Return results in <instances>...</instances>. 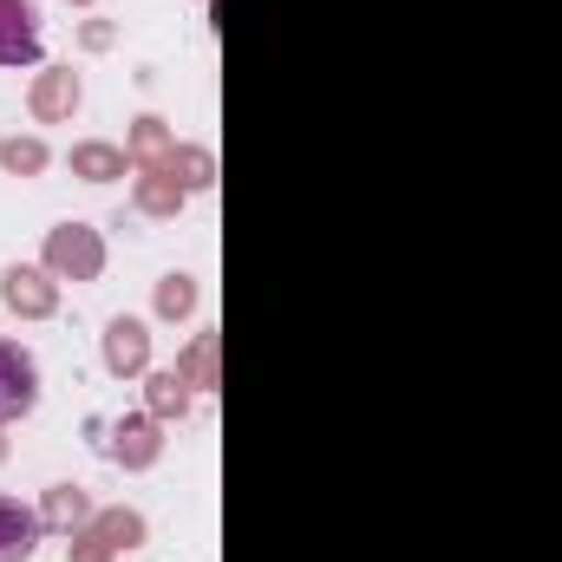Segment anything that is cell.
Returning a JSON list of instances; mask_svg holds the SVG:
<instances>
[{"mask_svg": "<svg viewBox=\"0 0 562 562\" xmlns=\"http://www.w3.org/2000/svg\"><path fill=\"white\" fill-rule=\"evenodd\" d=\"M0 164H7L13 177H33V170H46V144H40V138H13V144H0Z\"/></svg>", "mask_w": 562, "mask_h": 562, "instance_id": "obj_14", "label": "cell"}, {"mask_svg": "<svg viewBox=\"0 0 562 562\" xmlns=\"http://www.w3.org/2000/svg\"><path fill=\"white\" fill-rule=\"evenodd\" d=\"M46 269H53V276H72V281H92L105 269V243H99L86 223H66V229L46 236Z\"/></svg>", "mask_w": 562, "mask_h": 562, "instance_id": "obj_2", "label": "cell"}, {"mask_svg": "<svg viewBox=\"0 0 562 562\" xmlns=\"http://www.w3.org/2000/svg\"><path fill=\"white\" fill-rule=\"evenodd\" d=\"M164 177H177L183 190H203V183H210V157H203V150H177Z\"/></svg>", "mask_w": 562, "mask_h": 562, "instance_id": "obj_15", "label": "cell"}, {"mask_svg": "<svg viewBox=\"0 0 562 562\" xmlns=\"http://www.w3.org/2000/svg\"><path fill=\"white\" fill-rule=\"evenodd\" d=\"M125 150L119 144H79L72 150V177H86V183H112V177H125Z\"/></svg>", "mask_w": 562, "mask_h": 562, "instance_id": "obj_8", "label": "cell"}, {"mask_svg": "<svg viewBox=\"0 0 562 562\" xmlns=\"http://www.w3.org/2000/svg\"><path fill=\"white\" fill-rule=\"evenodd\" d=\"M183 406H190V380L170 367V373H150V413L157 419H183Z\"/></svg>", "mask_w": 562, "mask_h": 562, "instance_id": "obj_10", "label": "cell"}, {"mask_svg": "<svg viewBox=\"0 0 562 562\" xmlns=\"http://www.w3.org/2000/svg\"><path fill=\"white\" fill-rule=\"evenodd\" d=\"M40 530H46V517H40V510H26V504L0 497V562H26L33 550H40Z\"/></svg>", "mask_w": 562, "mask_h": 562, "instance_id": "obj_5", "label": "cell"}, {"mask_svg": "<svg viewBox=\"0 0 562 562\" xmlns=\"http://www.w3.org/2000/svg\"><path fill=\"white\" fill-rule=\"evenodd\" d=\"M46 524H59V530H72V524H86L92 517V504H86V491L79 484H59V491H46V510H40Z\"/></svg>", "mask_w": 562, "mask_h": 562, "instance_id": "obj_11", "label": "cell"}, {"mask_svg": "<svg viewBox=\"0 0 562 562\" xmlns=\"http://www.w3.org/2000/svg\"><path fill=\"white\" fill-rule=\"evenodd\" d=\"M190 307H196V281L190 276H164V288H157V314H164V321H183Z\"/></svg>", "mask_w": 562, "mask_h": 562, "instance_id": "obj_13", "label": "cell"}, {"mask_svg": "<svg viewBox=\"0 0 562 562\" xmlns=\"http://www.w3.org/2000/svg\"><path fill=\"white\" fill-rule=\"evenodd\" d=\"M0 301H7L13 314H53V307H59V288L40 276V269H7V276H0Z\"/></svg>", "mask_w": 562, "mask_h": 562, "instance_id": "obj_6", "label": "cell"}, {"mask_svg": "<svg viewBox=\"0 0 562 562\" xmlns=\"http://www.w3.org/2000/svg\"><path fill=\"white\" fill-rule=\"evenodd\" d=\"M105 367L125 380V373H144L150 367V334H144V321L132 314H119L112 327H105Z\"/></svg>", "mask_w": 562, "mask_h": 562, "instance_id": "obj_4", "label": "cell"}, {"mask_svg": "<svg viewBox=\"0 0 562 562\" xmlns=\"http://www.w3.org/2000/svg\"><path fill=\"white\" fill-rule=\"evenodd\" d=\"M92 530H99L112 550H138V543H144V517H138V510H105Z\"/></svg>", "mask_w": 562, "mask_h": 562, "instance_id": "obj_12", "label": "cell"}, {"mask_svg": "<svg viewBox=\"0 0 562 562\" xmlns=\"http://www.w3.org/2000/svg\"><path fill=\"white\" fill-rule=\"evenodd\" d=\"M183 380H196V386H210V373H216V340H196V353H190V367H177Z\"/></svg>", "mask_w": 562, "mask_h": 562, "instance_id": "obj_17", "label": "cell"}, {"mask_svg": "<svg viewBox=\"0 0 562 562\" xmlns=\"http://www.w3.org/2000/svg\"><path fill=\"white\" fill-rule=\"evenodd\" d=\"M33 406H40V367H33L26 347L0 340V425L26 419Z\"/></svg>", "mask_w": 562, "mask_h": 562, "instance_id": "obj_1", "label": "cell"}, {"mask_svg": "<svg viewBox=\"0 0 562 562\" xmlns=\"http://www.w3.org/2000/svg\"><path fill=\"white\" fill-rule=\"evenodd\" d=\"M112 458H119V464H150V458H157V425L150 419H119V431H112Z\"/></svg>", "mask_w": 562, "mask_h": 562, "instance_id": "obj_9", "label": "cell"}, {"mask_svg": "<svg viewBox=\"0 0 562 562\" xmlns=\"http://www.w3.org/2000/svg\"><path fill=\"white\" fill-rule=\"evenodd\" d=\"M177 196H183L177 177H150V183H144V210H177Z\"/></svg>", "mask_w": 562, "mask_h": 562, "instance_id": "obj_16", "label": "cell"}, {"mask_svg": "<svg viewBox=\"0 0 562 562\" xmlns=\"http://www.w3.org/2000/svg\"><path fill=\"white\" fill-rule=\"evenodd\" d=\"M72 105H79V72H72V66L40 72V86H33V119H66Z\"/></svg>", "mask_w": 562, "mask_h": 562, "instance_id": "obj_7", "label": "cell"}, {"mask_svg": "<svg viewBox=\"0 0 562 562\" xmlns=\"http://www.w3.org/2000/svg\"><path fill=\"white\" fill-rule=\"evenodd\" d=\"M33 59H40V7L0 0V66H33Z\"/></svg>", "mask_w": 562, "mask_h": 562, "instance_id": "obj_3", "label": "cell"}]
</instances>
